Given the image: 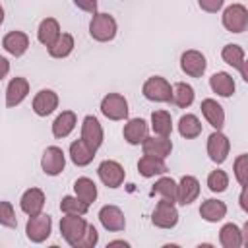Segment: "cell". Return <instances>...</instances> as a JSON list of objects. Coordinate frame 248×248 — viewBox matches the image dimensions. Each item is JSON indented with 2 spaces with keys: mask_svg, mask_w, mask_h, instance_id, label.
Returning <instances> with one entry per match:
<instances>
[{
  "mask_svg": "<svg viewBox=\"0 0 248 248\" xmlns=\"http://www.w3.org/2000/svg\"><path fill=\"white\" fill-rule=\"evenodd\" d=\"M116 31H118L116 19L110 14H105V12H95L93 14V17L89 21V35L95 41L108 43L116 37Z\"/></svg>",
  "mask_w": 248,
  "mask_h": 248,
  "instance_id": "1",
  "label": "cell"
},
{
  "mask_svg": "<svg viewBox=\"0 0 248 248\" xmlns=\"http://www.w3.org/2000/svg\"><path fill=\"white\" fill-rule=\"evenodd\" d=\"M52 232V219L46 213H37V215H29L27 225H25V234L31 242L41 244L45 242Z\"/></svg>",
  "mask_w": 248,
  "mask_h": 248,
  "instance_id": "2",
  "label": "cell"
},
{
  "mask_svg": "<svg viewBox=\"0 0 248 248\" xmlns=\"http://www.w3.org/2000/svg\"><path fill=\"white\" fill-rule=\"evenodd\" d=\"M141 93L147 101H153V103H170V95H172V85L161 78V76H151L145 79L143 87H141Z\"/></svg>",
  "mask_w": 248,
  "mask_h": 248,
  "instance_id": "3",
  "label": "cell"
},
{
  "mask_svg": "<svg viewBox=\"0 0 248 248\" xmlns=\"http://www.w3.org/2000/svg\"><path fill=\"white\" fill-rule=\"evenodd\" d=\"M223 27L231 33H242L248 27V8L244 4H231L221 16Z\"/></svg>",
  "mask_w": 248,
  "mask_h": 248,
  "instance_id": "4",
  "label": "cell"
},
{
  "mask_svg": "<svg viewBox=\"0 0 248 248\" xmlns=\"http://www.w3.org/2000/svg\"><path fill=\"white\" fill-rule=\"evenodd\" d=\"M87 221L83 219V215H68L64 213V217L60 219V232L64 236V240L76 248V244L79 242L81 234L85 232Z\"/></svg>",
  "mask_w": 248,
  "mask_h": 248,
  "instance_id": "5",
  "label": "cell"
},
{
  "mask_svg": "<svg viewBox=\"0 0 248 248\" xmlns=\"http://www.w3.org/2000/svg\"><path fill=\"white\" fill-rule=\"evenodd\" d=\"M101 112L108 120H124L128 118V101L120 93H108L101 101Z\"/></svg>",
  "mask_w": 248,
  "mask_h": 248,
  "instance_id": "6",
  "label": "cell"
},
{
  "mask_svg": "<svg viewBox=\"0 0 248 248\" xmlns=\"http://www.w3.org/2000/svg\"><path fill=\"white\" fill-rule=\"evenodd\" d=\"M97 174L101 178V182L107 186V188H118L124 184V178H126V170L124 167L118 163V161H112V159H107L99 165L97 169Z\"/></svg>",
  "mask_w": 248,
  "mask_h": 248,
  "instance_id": "7",
  "label": "cell"
},
{
  "mask_svg": "<svg viewBox=\"0 0 248 248\" xmlns=\"http://www.w3.org/2000/svg\"><path fill=\"white\" fill-rule=\"evenodd\" d=\"M66 167V155L58 145H48L41 157V169L48 176H58Z\"/></svg>",
  "mask_w": 248,
  "mask_h": 248,
  "instance_id": "8",
  "label": "cell"
},
{
  "mask_svg": "<svg viewBox=\"0 0 248 248\" xmlns=\"http://www.w3.org/2000/svg\"><path fill=\"white\" fill-rule=\"evenodd\" d=\"M151 223L159 229H172L176 227L178 223V211L174 207L172 202H167V200H161L157 202L153 213H151Z\"/></svg>",
  "mask_w": 248,
  "mask_h": 248,
  "instance_id": "9",
  "label": "cell"
},
{
  "mask_svg": "<svg viewBox=\"0 0 248 248\" xmlns=\"http://www.w3.org/2000/svg\"><path fill=\"white\" fill-rule=\"evenodd\" d=\"M180 68L186 76L190 78H202L205 68H207V60L205 56L196 50V48H190V50H184L182 56H180Z\"/></svg>",
  "mask_w": 248,
  "mask_h": 248,
  "instance_id": "10",
  "label": "cell"
},
{
  "mask_svg": "<svg viewBox=\"0 0 248 248\" xmlns=\"http://www.w3.org/2000/svg\"><path fill=\"white\" fill-rule=\"evenodd\" d=\"M229 151H231V141L229 138L221 132V130H215L209 138H207V155L213 163L221 165L227 161L229 157Z\"/></svg>",
  "mask_w": 248,
  "mask_h": 248,
  "instance_id": "11",
  "label": "cell"
},
{
  "mask_svg": "<svg viewBox=\"0 0 248 248\" xmlns=\"http://www.w3.org/2000/svg\"><path fill=\"white\" fill-rule=\"evenodd\" d=\"M81 140L91 147V149H99L103 145V140H105V134H103V126L101 122L93 116V114H87L81 122Z\"/></svg>",
  "mask_w": 248,
  "mask_h": 248,
  "instance_id": "12",
  "label": "cell"
},
{
  "mask_svg": "<svg viewBox=\"0 0 248 248\" xmlns=\"http://www.w3.org/2000/svg\"><path fill=\"white\" fill-rule=\"evenodd\" d=\"M221 58H223V62H227L229 66L236 68V70L240 72L242 79L248 81V62H246V56H244V48H242L240 45H232V43L225 45L223 50H221Z\"/></svg>",
  "mask_w": 248,
  "mask_h": 248,
  "instance_id": "13",
  "label": "cell"
},
{
  "mask_svg": "<svg viewBox=\"0 0 248 248\" xmlns=\"http://www.w3.org/2000/svg\"><path fill=\"white\" fill-rule=\"evenodd\" d=\"M99 221L110 232H120L126 229V217L118 205H103L99 209Z\"/></svg>",
  "mask_w": 248,
  "mask_h": 248,
  "instance_id": "14",
  "label": "cell"
},
{
  "mask_svg": "<svg viewBox=\"0 0 248 248\" xmlns=\"http://www.w3.org/2000/svg\"><path fill=\"white\" fill-rule=\"evenodd\" d=\"M200 196V180L192 174H184L176 184V203L190 205Z\"/></svg>",
  "mask_w": 248,
  "mask_h": 248,
  "instance_id": "15",
  "label": "cell"
},
{
  "mask_svg": "<svg viewBox=\"0 0 248 248\" xmlns=\"http://www.w3.org/2000/svg\"><path fill=\"white\" fill-rule=\"evenodd\" d=\"M58 108V93L52 89H41L33 97V112L37 116H48Z\"/></svg>",
  "mask_w": 248,
  "mask_h": 248,
  "instance_id": "16",
  "label": "cell"
},
{
  "mask_svg": "<svg viewBox=\"0 0 248 248\" xmlns=\"http://www.w3.org/2000/svg\"><path fill=\"white\" fill-rule=\"evenodd\" d=\"M141 149L143 155H151V157H159V159H167L172 151V141L165 136H147L141 141Z\"/></svg>",
  "mask_w": 248,
  "mask_h": 248,
  "instance_id": "17",
  "label": "cell"
},
{
  "mask_svg": "<svg viewBox=\"0 0 248 248\" xmlns=\"http://www.w3.org/2000/svg\"><path fill=\"white\" fill-rule=\"evenodd\" d=\"M45 202H46V198H45V192H43L41 188H29V190H25V192L21 194L19 207H21V211L27 213V215H37V213L43 211Z\"/></svg>",
  "mask_w": 248,
  "mask_h": 248,
  "instance_id": "18",
  "label": "cell"
},
{
  "mask_svg": "<svg viewBox=\"0 0 248 248\" xmlns=\"http://www.w3.org/2000/svg\"><path fill=\"white\" fill-rule=\"evenodd\" d=\"M29 95V81L25 78H12L6 87V107H17Z\"/></svg>",
  "mask_w": 248,
  "mask_h": 248,
  "instance_id": "19",
  "label": "cell"
},
{
  "mask_svg": "<svg viewBox=\"0 0 248 248\" xmlns=\"http://www.w3.org/2000/svg\"><path fill=\"white\" fill-rule=\"evenodd\" d=\"M2 46H4V50L10 52L12 56H21V54H25L27 48H29V37H27V33H23V31H10V33L4 35Z\"/></svg>",
  "mask_w": 248,
  "mask_h": 248,
  "instance_id": "20",
  "label": "cell"
},
{
  "mask_svg": "<svg viewBox=\"0 0 248 248\" xmlns=\"http://www.w3.org/2000/svg\"><path fill=\"white\" fill-rule=\"evenodd\" d=\"M202 114H203V118L215 128V130H221L223 126H225V110H223V107L215 101V99H203L202 101Z\"/></svg>",
  "mask_w": 248,
  "mask_h": 248,
  "instance_id": "21",
  "label": "cell"
},
{
  "mask_svg": "<svg viewBox=\"0 0 248 248\" xmlns=\"http://www.w3.org/2000/svg\"><path fill=\"white\" fill-rule=\"evenodd\" d=\"M76 124H78L76 112H74V110H62V112L54 118V122H52V136L58 138V140L68 138V136L74 132Z\"/></svg>",
  "mask_w": 248,
  "mask_h": 248,
  "instance_id": "22",
  "label": "cell"
},
{
  "mask_svg": "<svg viewBox=\"0 0 248 248\" xmlns=\"http://www.w3.org/2000/svg\"><path fill=\"white\" fill-rule=\"evenodd\" d=\"M122 136H124V140L130 145H140L147 138V122L143 118H132V120H128L124 124Z\"/></svg>",
  "mask_w": 248,
  "mask_h": 248,
  "instance_id": "23",
  "label": "cell"
},
{
  "mask_svg": "<svg viewBox=\"0 0 248 248\" xmlns=\"http://www.w3.org/2000/svg\"><path fill=\"white\" fill-rule=\"evenodd\" d=\"M200 215L207 223H217V221L225 219V215H227V203L221 202V200H215V198L205 200L200 205Z\"/></svg>",
  "mask_w": 248,
  "mask_h": 248,
  "instance_id": "24",
  "label": "cell"
},
{
  "mask_svg": "<svg viewBox=\"0 0 248 248\" xmlns=\"http://www.w3.org/2000/svg\"><path fill=\"white\" fill-rule=\"evenodd\" d=\"M95 157V149H91L81 138L70 143V159L76 167H87Z\"/></svg>",
  "mask_w": 248,
  "mask_h": 248,
  "instance_id": "25",
  "label": "cell"
},
{
  "mask_svg": "<svg viewBox=\"0 0 248 248\" xmlns=\"http://www.w3.org/2000/svg\"><path fill=\"white\" fill-rule=\"evenodd\" d=\"M209 85H211L213 93H217L219 97H231L234 93V89H236L232 76L227 74V72H215L209 78Z\"/></svg>",
  "mask_w": 248,
  "mask_h": 248,
  "instance_id": "26",
  "label": "cell"
},
{
  "mask_svg": "<svg viewBox=\"0 0 248 248\" xmlns=\"http://www.w3.org/2000/svg\"><path fill=\"white\" fill-rule=\"evenodd\" d=\"M138 170H140L141 176L151 178V176H157V174H165L169 169H167V165H165V159L151 157V155H143V157H140V161H138Z\"/></svg>",
  "mask_w": 248,
  "mask_h": 248,
  "instance_id": "27",
  "label": "cell"
},
{
  "mask_svg": "<svg viewBox=\"0 0 248 248\" xmlns=\"http://www.w3.org/2000/svg\"><path fill=\"white\" fill-rule=\"evenodd\" d=\"M58 35H60V23H58V19H54V17H45V19L39 23L37 39H39L41 45H45V46L52 45Z\"/></svg>",
  "mask_w": 248,
  "mask_h": 248,
  "instance_id": "28",
  "label": "cell"
},
{
  "mask_svg": "<svg viewBox=\"0 0 248 248\" xmlns=\"http://www.w3.org/2000/svg\"><path fill=\"white\" fill-rule=\"evenodd\" d=\"M194 87L190 83H184V81H178L172 85V95H170V103L180 107V108H188L192 103H194Z\"/></svg>",
  "mask_w": 248,
  "mask_h": 248,
  "instance_id": "29",
  "label": "cell"
},
{
  "mask_svg": "<svg viewBox=\"0 0 248 248\" xmlns=\"http://www.w3.org/2000/svg\"><path fill=\"white\" fill-rule=\"evenodd\" d=\"M74 46H76L74 37H72L70 33H60V35L56 37V41L46 46V50H48V54H50L52 58H66L68 54H72Z\"/></svg>",
  "mask_w": 248,
  "mask_h": 248,
  "instance_id": "30",
  "label": "cell"
},
{
  "mask_svg": "<svg viewBox=\"0 0 248 248\" xmlns=\"http://www.w3.org/2000/svg\"><path fill=\"white\" fill-rule=\"evenodd\" d=\"M74 194H76V198H79L81 202L91 205L97 200V184L87 176H79L74 182Z\"/></svg>",
  "mask_w": 248,
  "mask_h": 248,
  "instance_id": "31",
  "label": "cell"
},
{
  "mask_svg": "<svg viewBox=\"0 0 248 248\" xmlns=\"http://www.w3.org/2000/svg\"><path fill=\"white\" fill-rule=\"evenodd\" d=\"M219 242L223 248H240L242 244V231L234 223H227L219 231Z\"/></svg>",
  "mask_w": 248,
  "mask_h": 248,
  "instance_id": "32",
  "label": "cell"
},
{
  "mask_svg": "<svg viewBox=\"0 0 248 248\" xmlns=\"http://www.w3.org/2000/svg\"><path fill=\"white\" fill-rule=\"evenodd\" d=\"M151 130L155 136L169 138L172 132V118L167 110H153L151 112Z\"/></svg>",
  "mask_w": 248,
  "mask_h": 248,
  "instance_id": "33",
  "label": "cell"
},
{
  "mask_svg": "<svg viewBox=\"0 0 248 248\" xmlns=\"http://www.w3.org/2000/svg\"><path fill=\"white\" fill-rule=\"evenodd\" d=\"M178 134L186 140H194L202 134V122L196 114H182L178 120Z\"/></svg>",
  "mask_w": 248,
  "mask_h": 248,
  "instance_id": "34",
  "label": "cell"
},
{
  "mask_svg": "<svg viewBox=\"0 0 248 248\" xmlns=\"http://www.w3.org/2000/svg\"><path fill=\"white\" fill-rule=\"evenodd\" d=\"M151 194H159L161 200H167V202L176 203V182L170 176H163V178H159L153 184Z\"/></svg>",
  "mask_w": 248,
  "mask_h": 248,
  "instance_id": "35",
  "label": "cell"
},
{
  "mask_svg": "<svg viewBox=\"0 0 248 248\" xmlns=\"http://www.w3.org/2000/svg\"><path fill=\"white\" fill-rule=\"evenodd\" d=\"M60 211L68 215H85L89 211V203L81 202L76 196H64L60 202Z\"/></svg>",
  "mask_w": 248,
  "mask_h": 248,
  "instance_id": "36",
  "label": "cell"
},
{
  "mask_svg": "<svg viewBox=\"0 0 248 248\" xmlns=\"http://www.w3.org/2000/svg\"><path fill=\"white\" fill-rule=\"evenodd\" d=\"M207 188L215 194H221L229 188V174L221 169H215L207 174Z\"/></svg>",
  "mask_w": 248,
  "mask_h": 248,
  "instance_id": "37",
  "label": "cell"
},
{
  "mask_svg": "<svg viewBox=\"0 0 248 248\" xmlns=\"http://www.w3.org/2000/svg\"><path fill=\"white\" fill-rule=\"evenodd\" d=\"M0 225L8 227V229H16L17 227V217L14 211V205L6 200L0 202Z\"/></svg>",
  "mask_w": 248,
  "mask_h": 248,
  "instance_id": "38",
  "label": "cell"
},
{
  "mask_svg": "<svg viewBox=\"0 0 248 248\" xmlns=\"http://www.w3.org/2000/svg\"><path fill=\"white\" fill-rule=\"evenodd\" d=\"M234 176L240 186H248V155L246 153L234 159Z\"/></svg>",
  "mask_w": 248,
  "mask_h": 248,
  "instance_id": "39",
  "label": "cell"
},
{
  "mask_svg": "<svg viewBox=\"0 0 248 248\" xmlns=\"http://www.w3.org/2000/svg\"><path fill=\"white\" fill-rule=\"evenodd\" d=\"M97 242H99V232H97V229H95L93 225L87 223L85 232L81 234V238H79V242L76 244V248H93Z\"/></svg>",
  "mask_w": 248,
  "mask_h": 248,
  "instance_id": "40",
  "label": "cell"
},
{
  "mask_svg": "<svg viewBox=\"0 0 248 248\" xmlns=\"http://www.w3.org/2000/svg\"><path fill=\"white\" fill-rule=\"evenodd\" d=\"M225 0H198V6L207 14H217L223 8Z\"/></svg>",
  "mask_w": 248,
  "mask_h": 248,
  "instance_id": "41",
  "label": "cell"
},
{
  "mask_svg": "<svg viewBox=\"0 0 248 248\" xmlns=\"http://www.w3.org/2000/svg\"><path fill=\"white\" fill-rule=\"evenodd\" d=\"M74 4L83 12H89V14L97 12V0H74Z\"/></svg>",
  "mask_w": 248,
  "mask_h": 248,
  "instance_id": "42",
  "label": "cell"
},
{
  "mask_svg": "<svg viewBox=\"0 0 248 248\" xmlns=\"http://www.w3.org/2000/svg\"><path fill=\"white\" fill-rule=\"evenodd\" d=\"M8 74H10V60L4 58V56H0V81H2Z\"/></svg>",
  "mask_w": 248,
  "mask_h": 248,
  "instance_id": "43",
  "label": "cell"
},
{
  "mask_svg": "<svg viewBox=\"0 0 248 248\" xmlns=\"http://www.w3.org/2000/svg\"><path fill=\"white\" fill-rule=\"evenodd\" d=\"M246 192H248V186H242V192H240V198H238L242 211H248V203H246Z\"/></svg>",
  "mask_w": 248,
  "mask_h": 248,
  "instance_id": "44",
  "label": "cell"
},
{
  "mask_svg": "<svg viewBox=\"0 0 248 248\" xmlns=\"http://www.w3.org/2000/svg\"><path fill=\"white\" fill-rule=\"evenodd\" d=\"M118 244H120V246H130V244L124 242V240H112V242H108V246H118Z\"/></svg>",
  "mask_w": 248,
  "mask_h": 248,
  "instance_id": "45",
  "label": "cell"
},
{
  "mask_svg": "<svg viewBox=\"0 0 248 248\" xmlns=\"http://www.w3.org/2000/svg\"><path fill=\"white\" fill-rule=\"evenodd\" d=\"M2 23H4V8L0 6V25H2Z\"/></svg>",
  "mask_w": 248,
  "mask_h": 248,
  "instance_id": "46",
  "label": "cell"
}]
</instances>
